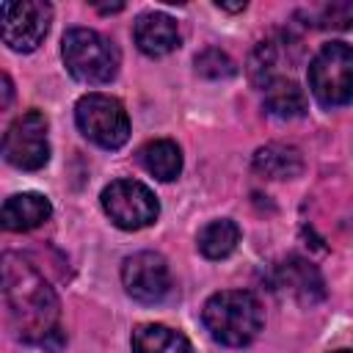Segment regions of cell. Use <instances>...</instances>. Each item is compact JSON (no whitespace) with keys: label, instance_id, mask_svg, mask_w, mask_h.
<instances>
[{"label":"cell","instance_id":"cell-9","mask_svg":"<svg viewBox=\"0 0 353 353\" xmlns=\"http://www.w3.org/2000/svg\"><path fill=\"white\" fill-rule=\"evenodd\" d=\"M121 284L138 303H160L171 290L168 262L154 251H138L121 265Z\"/></svg>","mask_w":353,"mask_h":353},{"label":"cell","instance_id":"cell-5","mask_svg":"<svg viewBox=\"0 0 353 353\" xmlns=\"http://www.w3.org/2000/svg\"><path fill=\"white\" fill-rule=\"evenodd\" d=\"M80 132L102 149H119L130 138V119L119 99L108 94H85L74 105Z\"/></svg>","mask_w":353,"mask_h":353},{"label":"cell","instance_id":"cell-3","mask_svg":"<svg viewBox=\"0 0 353 353\" xmlns=\"http://www.w3.org/2000/svg\"><path fill=\"white\" fill-rule=\"evenodd\" d=\"M61 55L69 74L88 85L110 83L121 61L116 44L91 28H69L61 41Z\"/></svg>","mask_w":353,"mask_h":353},{"label":"cell","instance_id":"cell-2","mask_svg":"<svg viewBox=\"0 0 353 353\" xmlns=\"http://www.w3.org/2000/svg\"><path fill=\"white\" fill-rule=\"evenodd\" d=\"M201 320L215 342H221L226 347H245L259 336L265 312L254 292L223 290V292H215L204 303Z\"/></svg>","mask_w":353,"mask_h":353},{"label":"cell","instance_id":"cell-8","mask_svg":"<svg viewBox=\"0 0 353 353\" xmlns=\"http://www.w3.org/2000/svg\"><path fill=\"white\" fill-rule=\"evenodd\" d=\"M52 8L44 0H19V3H3L0 6V22H3V41L14 52H30L41 44V39L50 30Z\"/></svg>","mask_w":353,"mask_h":353},{"label":"cell","instance_id":"cell-1","mask_svg":"<svg viewBox=\"0 0 353 353\" xmlns=\"http://www.w3.org/2000/svg\"><path fill=\"white\" fill-rule=\"evenodd\" d=\"M3 295L19 339L47 345L58 336V298L41 273L17 254L3 256Z\"/></svg>","mask_w":353,"mask_h":353},{"label":"cell","instance_id":"cell-21","mask_svg":"<svg viewBox=\"0 0 353 353\" xmlns=\"http://www.w3.org/2000/svg\"><path fill=\"white\" fill-rule=\"evenodd\" d=\"M334 353H353V350H334Z\"/></svg>","mask_w":353,"mask_h":353},{"label":"cell","instance_id":"cell-12","mask_svg":"<svg viewBox=\"0 0 353 353\" xmlns=\"http://www.w3.org/2000/svg\"><path fill=\"white\" fill-rule=\"evenodd\" d=\"M52 215V204L41 193H17L3 204V226L8 232H30Z\"/></svg>","mask_w":353,"mask_h":353},{"label":"cell","instance_id":"cell-15","mask_svg":"<svg viewBox=\"0 0 353 353\" xmlns=\"http://www.w3.org/2000/svg\"><path fill=\"white\" fill-rule=\"evenodd\" d=\"M132 353H190V342L168 325L146 323L132 331Z\"/></svg>","mask_w":353,"mask_h":353},{"label":"cell","instance_id":"cell-19","mask_svg":"<svg viewBox=\"0 0 353 353\" xmlns=\"http://www.w3.org/2000/svg\"><path fill=\"white\" fill-rule=\"evenodd\" d=\"M196 72L204 74V77H232L234 74V63L226 52L221 50H204L201 55H196Z\"/></svg>","mask_w":353,"mask_h":353},{"label":"cell","instance_id":"cell-17","mask_svg":"<svg viewBox=\"0 0 353 353\" xmlns=\"http://www.w3.org/2000/svg\"><path fill=\"white\" fill-rule=\"evenodd\" d=\"M199 251L207 256V259H223L229 256L237 243H240V229L234 221L229 218H221V221H210L201 232H199Z\"/></svg>","mask_w":353,"mask_h":353},{"label":"cell","instance_id":"cell-20","mask_svg":"<svg viewBox=\"0 0 353 353\" xmlns=\"http://www.w3.org/2000/svg\"><path fill=\"white\" fill-rule=\"evenodd\" d=\"M218 8H223V11H243L245 8V3H234V6H226V3H215Z\"/></svg>","mask_w":353,"mask_h":353},{"label":"cell","instance_id":"cell-14","mask_svg":"<svg viewBox=\"0 0 353 353\" xmlns=\"http://www.w3.org/2000/svg\"><path fill=\"white\" fill-rule=\"evenodd\" d=\"M138 163L160 182H171L179 176L182 171V152L174 141L168 138H157V141H149L138 149Z\"/></svg>","mask_w":353,"mask_h":353},{"label":"cell","instance_id":"cell-10","mask_svg":"<svg viewBox=\"0 0 353 353\" xmlns=\"http://www.w3.org/2000/svg\"><path fill=\"white\" fill-rule=\"evenodd\" d=\"M273 290H281L303 303H314L323 298V279L312 262L301 256H287L273 270Z\"/></svg>","mask_w":353,"mask_h":353},{"label":"cell","instance_id":"cell-7","mask_svg":"<svg viewBox=\"0 0 353 353\" xmlns=\"http://www.w3.org/2000/svg\"><path fill=\"white\" fill-rule=\"evenodd\" d=\"M3 157L22 171H39L50 160L47 119L39 110H28L11 121L3 135Z\"/></svg>","mask_w":353,"mask_h":353},{"label":"cell","instance_id":"cell-18","mask_svg":"<svg viewBox=\"0 0 353 353\" xmlns=\"http://www.w3.org/2000/svg\"><path fill=\"white\" fill-rule=\"evenodd\" d=\"M306 25L320 30H347L353 28V3H323L306 14Z\"/></svg>","mask_w":353,"mask_h":353},{"label":"cell","instance_id":"cell-16","mask_svg":"<svg viewBox=\"0 0 353 353\" xmlns=\"http://www.w3.org/2000/svg\"><path fill=\"white\" fill-rule=\"evenodd\" d=\"M265 110L276 119H298L306 113V94L298 83L276 77L265 85Z\"/></svg>","mask_w":353,"mask_h":353},{"label":"cell","instance_id":"cell-13","mask_svg":"<svg viewBox=\"0 0 353 353\" xmlns=\"http://www.w3.org/2000/svg\"><path fill=\"white\" fill-rule=\"evenodd\" d=\"M254 171L265 179H292L303 171V157L295 146L268 143L254 154Z\"/></svg>","mask_w":353,"mask_h":353},{"label":"cell","instance_id":"cell-6","mask_svg":"<svg viewBox=\"0 0 353 353\" xmlns=\"http://www.w3.org/2000/svg\"><path fill=\"white\" fill-rule=\"evenodd\" d=\"M102 210L108 218L127 232H138L157 221L160 204L154 193L138 179H116L102 190Z\"/></svg>","mask_w":353,"mask_h":353},{"label":"cell","instance_id":"cell-4","mask_svg":"<svg viewBox=\"0 0 353 353\" xmlns=\"http://www.w3.org/2000/svg\"><path fill=\"white\" fill-rule=\"evenodd\" d=\"M309 88L325 108L353 102V47L342 41L325 44L309 63Z\"/></svg>","mask_w":353,"mask_h":353},{"label":"cell","instance_id":"cell-11","mask_svg":"<svg viewBox=\"0 0 353 353\" xmlns=\"http://www.w3.org/2000/svg\"><path fill=\"white\" fill-rule=\"evenodd\" d=\"M132 39H135V44L143 55L160 58V55H168L171 50L179 47V28L168 14L146 11L135 19Z\"/></svg>","mask_w":353,"mask_h":353}]
</instances>
